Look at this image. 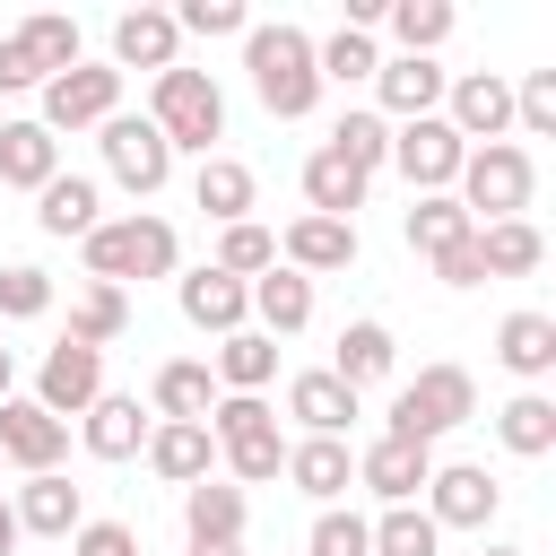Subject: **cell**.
<instances>
[{"mask_svg":"<svg viewBox=\"0 0 556 556\" xmlns=\"http://www.w3.org/2000/svg\"><path fill=\"white\" fill-rule=\"evenodd\" d=\"M243 70H252V96H261V113H278V122H304V113L321 104L313 35H304V26H287V17L243 35Z\"/></svg>","mask_w":556,"mask_h":556,"instance_id":"6da1fadb","label":"cell"},{"mask_svg":"<svg viewBox=\"0 0 556 556\" xmlns=\"http://www.w3.org/2000/svg\"><path fill=\"white\" fill-rule=\"evenodd\" d=\"M174 261H182V235L165 226V217H96V235H87V278L96 287H130V278H174Z\"/></svg>","mask_w":556,"mask_h":556,"instance_id":"7a4b0ae2","label":"cell"},{"mask_svg":"<svg viewBox=\"0 0 556 556\" xmlns=\"http://www.w3.org/2000/svg\"><path fill=\"white\" fill-rule=\"evenodd\" d=\"M148 122L165 130L174 156H182V148L208 156V148L226 139V96H217L208 70H182V61H174V70H156V87H148Z\"/></svg>","mask_w":556,"mask_h":556,"instance_id":"3957f363","label":"cell"},{"mask_svg":"<svg viewBox=\"0 0 556 556\" xmlns=\"http://www.w3.org/2000/svg\"><path fill=\"white\" fill-rule=\"evenodd\" d=\"M208 443L226 452L235 486H269V478L287 469V434H278V408H269V400L217 391V408H208Z\"/></svg>","mask_w":556,"mask_h":556,"instance_id":"277c9868","label":"cell"},{"mask_svg":"<svg viewBox=\"0 0 556 556\" xmlns=\"http://www.w3.org/2000/svg\"><path fill=\"white\" fill-rule=\"evenodd\" d=\"M530 191H539V165H530V148H513V139L469 148V156H460V182H452V200L469 208V226L521 217V208H530Z\"/></svg>","mask_w":556,"mask_h":556,"instance_id":"5b68a950","label":"cell"},{"mask_svg":"<svg viewBox=\"0 0 556 556\" xmlns=\"http://www.w3.org/2000/svg\"><path fill=\"white\" fill-rule=\"evenodd\" d=\"M469 417H478V382H469L460 365H426L417 382L391 391V426H382V434L434 452V434H452V426H469Z\"/></svg>","mask_w":556,"mask_h":556,"instance_id":"8992f818","label":"cell"},{"mask_svg":"<svg viewBox=\"0 0 556 556\" xmlns=\"http://www.w3.org/2000/svg\"><path fill=\"white\" fill-rule=\"evenodd\" d=\"M122 113V70L113 61H78V70H61V78H43V130L61 139V130H104Z\"/></svg>","mask_w":556,"mask_h":556,"instance_id":"52a82bcc","label":"cell"},{"mask_svg":"<svg viewBox=\"0 0 556 556\" xmlns=\"http://www.w3.org/2000/svg\"><path fill=\"white\" fill-rule=\"evenodd\" d=\"M104 165H113V182H122L130 200H148V191L174 182V148H165V130H156L148 113H113V122H104Z\"/></svg>","mask_w":556,"mask_h":556,"instance_id":"ba28073f","label":"cell"},{"mask_svg":"<svg viewBox=\"0 0 556 556\" xmlns=\"http://www.w3.org/2000/svg\"><path fill=\"white\" fill-rule=\"evenodd\" d=\"M104 400V348H78V339H61V348H43V365H35V408L43 417H87Z\"/></svg>","mask_w":556,"mask_h":556,"instance_id":"9c48e42d","label":"cell"},{"mask_svg":"<svg viewBox=\"0 0 556 556\" xmlns=\"http://www.w3.org/2000/svg\"><path fill=\"white\" fill-rule=\"evenodd\" d=\"M460 130L443 122V113H426V122H400L391 130V165L408 174V191H452L460 182Z\"/></svg>","mask_w":556,"mask_h":556,"instance_id":"30bf717a","label":"cell"},{"mask_svg":"<svg viewBox=\"0 0 556 556\" xmlns=\"http://www.w3.org/2000/svg\"><path fill=\"white\" fill-rule=\"evenodd\" d=\"M495 504H504V486L478 460H434V478H426V521L434 530H486Z\"/></svg>","mask_w":556,"mask_h":556,"instance_id":"8fae6325","label":"cell"},{"mask_svg":"<svg viewBox=\"0 0 556 556\" xmlns=\"http://www.w3.org/2000/svg\"><path fill=\"white\" fill-rule=\"evenodd\" d=\"M443 122L460 130V148H495V139L513 130V87H504L495 70H460V78L443 87Z\"/></svg>","mask_w":556,"mask_h":556,"instance_id":"7c38bea8","label":"cell"},{"mask_svg":"<svg viewBox=\"0 0 556 556\" xmlns=\"http://www.w3.org/2000/svg\"><path fill=\"white\" fill-rule=\"evenodd\" d=\"M61 452H70V426L61 417H43L35 400H0V469H26V478H43V469H61Z\"/></svg>","mask_w":556,"mask_h":556,"instance_id":"4fadbf2b","label":"cell"},{"mask_svg":"<svg viewBox=\"0 0 556 556\" xmlns=\"http://www.w3.org/2000/svg\"><path fill=\"white\" fill-rule=\"evenodd\" d=\"M426 478H434V452H426V443L374 434V443L356 452V486H374L382 504H417V495H426Z\"/></svg>","mask_w":556,"mask_h":556,"instance_id":"5bb4252c","label":"cell"},{"mask_svg":"<svg viewBox=\"0 0 556 556\" xmlns=\"http://www.w3.org/2000/svg\"><path fill=\"white\" fill-rule=\"evenodd\" d=\"M443 87H452V70H434V61H417V52H400V61L374 70L382 122H426V113H443Z\"/></svg>","mask_w":556,"mask_h":556,"instance_id":"9a60e30c","label":"cell"},{"mask_svg":"<svg viewBox=\"0 0 556 556\" xmlns=\"http://www.w3.org/2000/svg\"><path fill=\"white\" fill-rule=\"evenodd\" d=\"M278 261L295 269V278H330V269H356V226H339V217H295L287 235H278Z\"/></svg>","mask_w":556,"mask_h":556,"instance_id":"2e32d148","label":"cell"},{"mask_svg":"<svg viewBox=\"0 0 556 556\" xmlns=\"http://www.w3.org/2000/svg\"><path fill=\"white\" fill-rule=\"evenodd\" d=\"M174 295H182V321H191V330H217V339H226V330H243V313H252V287H243V278H226V269H208V261H200V269H182V278H174Z\"/></svg>","mask_w":556,"mask_h":556,"instance_id":"e0dca14e","label":"cell"},{"mask_svg":"<svg viewBox=\"0 0 556 556\" xmlns=\"http://www.w3.org/2000/svg\"><path fill=\"white\" fill-rule=\"evenodd\" d=\"M174 52H182L174 9H122L113 17V70H174Z\"/></svg>","mask_w":556,"mask_h":556,"instance_id":"ac0fdd59","label":"cell"},{"mask_svg":"<svg viewBox=\"0 0 556 556\" xmlns=\"http://www.w3.org/2000/svg\"><path fill=\"white\" fill-rule=\"evenodd\" d=\"M148 400H156V426H208V408H217V374H208L200 356H174V365H156Z\"/></svg>","mask_w":556,"mask_h":556,"instance_id":"d6986e66","label":"cell"},{"mask_svg":"<svg viewBox=\"0 0 556 556\" xmlns=\"http://www.w3.org/2000/svg\"><path fill=\"white\" fill-rule=\"evenodd\" d=\"M278 478H295L313 504H339L348 486H356V452L339 443V434H304V443H287V469Z\"/></svg>","mask_w":556,"mask_h":556,"instance_id":"ffe728a7","label":"cell"},{"mask_svg":"<svg viewBox=\"0 0 556 556\" xmlns=\"http://www.w3.org/2000/svg\"><path fill=\"white\" fill-rule=\"evenodd\" d=\"M9 513H17V539H70V530L87 521V504H78V486H70L61 469H43V478H26Z\"/></svg>","mask_w":556,"mask_h":556,"instance_id":"44dd1931","label":"cell"},{"mask_svg":"<svg viewBox=\"0 0 556 556\" xmlns=\"http://www.w3.org/2000/svg\"><path fill=\"white\" fill-rule=\"evenodd\" d=\"M287 417H295L304 434H339V443H348V426H356V391H348L330 365H321V374H295V382H287Z\"/></svg>","mask_w":556,"mask_h":556,"instance_id":"7402d4cb","label":"cell"},{"mask_svg":"<svg viewBox=\"0 0 556 556\" xmlns=\"http://www.w3.org/2000/svg\"><path fill=\"white\" fill-rule=\"evenodd\" d=\"M78 443H87L96 460H130V452H148V408H139L130 391H104V400L78 417Z\"/></svg>","mask_w":556,"mask_h":556,"instance_id":"603a6c76","label":"cell"},{"mask_svg":"<svg viewBox=\"0 0 556 556\" xmlns=\"http://www.w3.org/2000/svg\"><path fill=\"white\" fill-rule=\"evenodd\" d=\"M61 174V139L43 122H0V191H43Z\"/></svg>","mask_w":556,"mask_h":556,"instance_id":"cb8c5ba5","label":"cell"},{"mask_svg":"<svg viewBox=\"0 0 556 556\" xmlns=\"http://www.w3.org/2000/svg\"><path fill=\"white\" fill-rule=\"evenodd\" d=\"M208 374H217V391L261 400V391L278 382V339H261V330H226V339H217V356H208Z\"/></svg>","mask_w":556,"mask_h":556,"instance_id":"d4e9b609","label":"cell"},{"mask_svg":"<svg viewBox=\"0 0 556 556\" xmlns=\"http://www.w3.org/2000/svg\"><path fill=\"white\" fill-rule=\"evenodd\" d=\"M304 200H313V217L356 226V208H365V174H356L339 148H313V156H304Z\"/></svg>","mask_w":556,"mask_h":556,"instance_id":"484cf974","label":"cell"},{"mask_svg":"<svg viewBox=\"0 0 556 556\" xmlns=\"http://www.w3.org/2000/svg\"><path fill=\"white\" fill-rule=\"evenodd\" d=\"M96 208H104V191H96L87 174H52V182L35 191V226L61 235V243H70V235L87 243V235H96Z\"/></svg>","mask_w":556,"mask_h":556,"instance_id":"4316f807","label":"cell"},{"mask_svg":"<svg viewBox=\"0 0 556 556\" xmlns=\"http://www.w3.org/2000/svg\"><path fill=\"white\" fill-rule=\"evenodd\" d=\"M252 313H261V339H295L313 321V278H295L287 261L252 278Z\"/></svg>","mask_w":556,"mask_h":556,"instance_id":"83f0119b","label":"cell"},{"mask_svg":"<svg viewBox=\"0 0 556 556\" xmlns=\"http://www.w3.org/2000/svg\"><path fill=\"white\" fill-rule=\"evenodd\" d=\"M495 356H504V374H521V382H547V374H556V313H504V330H495Z\"/></svg>","mask_w":556,"mask_h":556,"instance_id":"f1b7e54d","label":"cell"},{"mask_svg":"<svg viewBox=\"0 0 556 556\" xmlns=\"http://www.w3.org/2000/svg\"><path fill=\"white\" fill-rule=\"evenodd\" d=\"M495 443H504L513 460H547V452H556V400H547V391H513V400L495 408Z\"/></svg>","mask_w":556,"mask_h":556,"instance_id":"f546056e","label":"cell"},{"mask_svg":"<svg viewBox=\"0 0 556 556\" xmlns=\"http://www.w3.org/2000/svg\"><path fill=\"white\" fill-rule=\"evenodd\" d=\"M252 165H235V156H200V174H191V208H208L217 226H243L252 217Z\"/></svg>","mask_w":556,"mask_h":556,"instance_id":"4dcf8cb0","label":"cell"},{"mask_svg":"<svg viewBox=\"0 0 556 556\" xmlns=\"http://www.w3.org/2000/svg\"><path fill=\"white\" fill-rule=\"evenodd\" d=\"M400 365V339L382 330V321H348L339 330V348H330V374L348 382V391H365V382H382Z\"/></svg>","mask_w":556,"mask_h":556,"instance_id":"1f68e13d","label":"cell"},{"mask_svg":"<svg viewBox=\"0 0 556 556\" xmlns=\"http://www.w3.org/2000/svg\"><path fill=\"white\" fill-rule=\"evenodd\" d=\"M208 460H217L208 426H148V469H156L165 486H200Z\"/></svg>","mask_w":556,"mask_h":556,"instance_id":"d6a6232c","label":"cell"},{"mask_svg":"<svg viewBox=\"0 0 556 556\" xmlns=\"http://www.w3.org/2000/svg\"><path fill=\"white\" fill-rule=\"evenodd\" d=\"M9 43L43 70V78H61V70H78V17H61V9H35V17H17L9 26Z\"/></svg>","mask_w":556,"mask_h":556,"instance_id":"836d02e7","label":"cell"},{"mask_svg":"<svg viewBox=\"0 0 556 556\" xmlns=\"http://www.w3.org/2000/svg\"><path fill=\"white\" fill-rule=\"evenodd\" d=\"M400 235H408V252H417V261H434V252H452V243H460V235H478V226H469V208H460L452 191H417V208L400 217Z\"/></svg>","mask_w":556,"mask_h":556,"instance_id":"e575fe53","label":"cell"},{"mask_svg":"<svg viewBox=\"0 0 556 556\" xmlns=\"http://www.w3.org/2000/svg\"><path fill=\"white\" fill-rule=\"evenodd\" d=\"M478 261H486V278H530L547 261V235L530 217H495V226H478Z\"/></svg>","mask_w":556,"mask_h":556,"instance_id":"d590c367","label":"cell"},{"mask_svg":"<svg viewBox=\"0 0 556 556\" xmlns=\"http://www.w3.org/2000/svg\"><path fill=\"white\" fill-rule=\"evenodd\" d=\"M182 530L191 539H243V486H226V478L182 486Z\"/></svg>","mask_w":556,"mask_h":556,"instance_id":"8d00e7d4","label":"cell"},{"mask_svg":"<svg viewBox=\"0 0 556 556\" xmlns=\"http://www.w3.org/2000/svg\"><path fill=\"white\" fill-rule=\"evenodd\" d=\"M122 330H130V295L87 278V287H78V304H70V339H78V348H113Z\"/></svg>","mask_w":556,"mask_h":556,"instance_id":"74e56055","label":"cell"},{"mask_svg":"<svg viewBox=\"0 0 556 556\" xmlns=\"http://www.w3.org/2000/svg\"><path fill=\"white\" fill-rule=\"evenodd\" d=\"M208 269H226V278H261V269H278V235L261 226V217H243V226H217V261Z\"/></svg>","mask_w":556,"mask_h":556,"instance_id":"f35d334b","label":"cell"},{"mask_svg":"<svg viewBox=\"0 0 556 556\" xmlns=\"http://www.w3.org/2000/svg\"><path fill=\"white\" fill-rule=\"evenodd\" d=\"M365 530H374L365 556H443V530L417 504H382V521H365Z\"/></svg>","mask_w":556,"mask_h":556,"instance_id":"ab89813d","label":"cell"},{"mask_svg":"<svg viewBox=\"0 0 556 556\" xmlns=\"http://www.w3.org/2000/svg\"><path fill=\"white\" fill-rule=\"evenodd\" d=\"M382 26L400 35V52L434 61V43L452 35V0H391V9H382Z\"/></svg>","mask_w":556,"mask_h":556,"instance_id":"60d3db41","label":"cell"},{"mask_svg":"<svg viewBox=\"0 0 556 556\" xmlns=\"http://www.w3.org/2000/svg\"><path fill=\"white\" fill-rule=\"evenodd\" d=\"M330 148H339V156H348V165H356V174L374 182V165H391V122L356 104V113H339V130H330Z\"/></svg>","mask_w":556,"mask_h":556,"instance_id":"b9f144b4","label":"cell"},{"mask_svg":"<svg viewBox=\"0 0 556 556\" xmlns=\"http://www.w3.org/2000/svg\"><path fill=\"white\" fill-rule=\"evenodd\" d=\"M313 70H321V87H330V78H339V87H356V78H374V70H382V52H374V35L339 26L330 43H313Z\"/></svg>","mask_w":556,"mask_h":556,"instance_id":"7bdbcfd3","label":"cell"},{"mask_svg":"<svg viewBox=\"0 0 556 556\" xmlns=\"http://www.w3.org/2000/svg\"><path fill=\"white\" fill-rule=\"evenodd\" d=\"M43 313H52V269H35V261L0 269V321H43Z\"/></svg>","mask_w":556,"mask_h":556,"instance_id":"ee69618b","label":"cell"},{"mask_svg":"<svg viewBox=\"0 0 556 556\" xmlns=\"http://www.w3.org/2000/svg\"><path fill=\"white\" fill-rule=\"evenodd\" d=\"M374 547V530H365V513H348V504H321V521L304 530V556H365Z\"/></svg>","mask_w":556,"mask_h":556,"instance_id":"f6af8a7d","label":"cell"},{"mask_svg":"<svg viewBox=\"0 0 556 556\" xmlns=\"http://www.w3.org/2000/svg\"><path fill=\"white\" fill-rule=\"evenodd\" d=\"M513 122H521L530 139H556V70H530V78L513 87Z\"/></svg>","mask_w":556,"mask_h":556,"instance_id":"bcb514c9","label":"cell"},{"mask_svg":"<svg viewBox=\"0 0 556 556\" xmlns=\"http://www.w3.org/2000/svg\"><path fill=\"white\" fill-rule=\"evenodd\" d=\"M174 26H182V35H252L243 0H182V9H174Z\"/></svg>","mask_w":556,"mask_h":556,"instance_id":"7dc6e473","label":"cell"},{"mask_svg":"<svg viewBox=\"0 0 556 556\" xmlns=\"http://www.w3.org/2000/svg\"><path fill=\"white\" fill-rule=\"evenodd\" d=\"M70 556H139V530L130 521H78L70 530Z\"/></svg>","mask_w":556,"mask_h":556,"instance_id":"c3c4849f","label":"cell"},{"mask_svg":"<svg viewBox=\"0 0 556 556\" xmlns=\"http://www.w3.org/2000/svg\"><path fill=\"white\" fill-rule=\"evenodd\" d=\"M434 278H443V287H478V278H486V261H478V235H460L452 252H434Z\"/></svg>","mask_w":556,"mask_h":556,"instance_id":"681fc988","label":"cell"},{"mask_svg":"<svg viewBox=\"0 0 556 556\" xmlns=\"http://www.w3.org/2000/svg\"><path fill=\"white\" fill-rule=\"evenodd\" d=\"M17 87H43V70H35V61H26V52L0 35V96H17Z\"/></svg>","mask_w":556,"mask_h":556,"instance_id":"f907efd6","label":"cell"},{"mask_svg":"<svg viewBox=\"0 0 556 556\" xmlns=\"http://www.w3.org/2000/svg\"><path fill=\"white\" fill-rule=\"evenodd\" d=\"M191 556H243V539H191Z\"/></svg>","mask_w":556,"mask_h":556,"instance_id":"816d5d0a","label":"cell"},{"mask_svg":"<svg viewBox=\"0 0 556 556\" xmlns=\"http://www.w3.org/2000/svg\"><path fill=\"white\" fill-rule=\"evenodd\" d=\"M0 556H17V513H9V495H0Z\"/></svg>","mask_w":556,"mask_h":556,"instance_id":"f5cc1de1","label":"cell"},{"mask_svg":"<svg viewBox=\"0 0 556 556\" xmlns=\"http://www.w3.org/2000/svg\"><path fill=\"white\" fill-rule=\"evenodd\" d=\"M9 382H17V356H9V348H0V400H9Z\"/></svg>","mask_w":556,"mask_h":556,"instance_id":"db71d44e","label":"cell"},{"mask_svg":"<svg viewBox=\"0 0 556 556\" xmlns=\"http://www.w3.org/2000/svg\"><path fill=\"white\" fill-rule=\"evenodd\" d=\"M486 556H530V547H486Z\"/></svg>","mask_w":556,"mask_h":556,"instance_id":"11a10c76","label":"cell"},{"mask_svg":"<svg viewBox=\"0 0 556 556\" xmlns=\"http://www.w3.org/2000/svg\"><path fill=\"white\" fill-rule=\"evenodd\" d=\"M0 35H9V26H0Z\"/></svg>","mask_w":556,"mask_h":556,"instance_id":"9f6ffc18","label":"cell"}]
</instances>
